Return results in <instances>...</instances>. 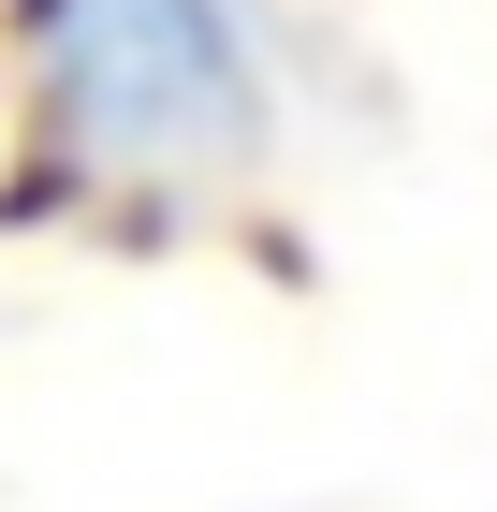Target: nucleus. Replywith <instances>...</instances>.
Here are the masks:
<instances>
[{
  "instance_id": "f257e3e1",
  "label": "nucleus",
  "mask_w": 497,
  "mask_h": 512,
  "mask_svg": "<svg viewBox=\"0 0 497 512\" xmlns=\"http://www.w3.org/2000/svg\"><path fill=\"white\" fill-rule=\"evenodd\" d=\"M44 132L88 176H191L264 118V59L234 0H30Z\"/></svg>"
}]
</instances>
